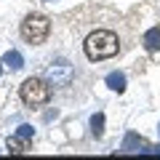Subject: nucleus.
<instances>
[{"label": "nucleus", "instance_id": "7", "mask_svg": "<svg viewBox=\"0 0 160 160\" xmlns=\"http://www.w3.org/2000/svg\"><path fill=\"white\" fill-rule=\"evenodd\" d=\"M147 149V142H144L142 136H136V133H128L126 142H123V152H136V149Z\"/></svg>", "mask_w": 160, "mask_h": 160}, {"label": "nucleus", "instance_id": "8", "mask_svg": "<svg viewBox=\"0 0 160 160\" xmlns=\"http://www.w3.org/2000/svg\"><path fill=\"white\" fill-rule=\"evenodd\" d=\"M107 86L112 88V91L123 93V91H126V75H123V72H109L107 75Z\"/></svg>", "mask_w": 160, "mask_h": 160}, {"label": "nucleus", "instance_id": "9", "mask_svg": "<svg viewBox=\"0 0 160 160\" xmlns=\"http://www.w3.org/2000/svg\"><path fill=\"white\" fill-rule=\"evenodd\" d=\"M3 64H6L8 69H22L24 67V56L19 51H8L6 56H3Z\"/></svg>", "mask_w": 160, "mask_h": 160}, {"label": "nucleus", "instance_id": "6", "mask_svg": "<svg viewBox=\"0 0 160 160\" xmlns=\"http://www.w3.org/2000/svg\"><path fill=\"white\" fill-rule=\"evenodd\" d=\"M29 139H24V136H19V133H16V136H11V139H8V152H11V155H24V152H27V147H29Z\"/></svg>", "mask_w": 160, "mask_h": 160}, {"label": "nucleus", "instance_id": "2", "mask_svg": "<svg viewBox=\"0 0 160 160\" xmlns=\"http://www.w3.org/2000/svg\"><path fill=\"white\" fill-rule=\"evenodd\" d=\"M19 96L27 107H43L51 99V83H46L43 78H27L19 88Z\"/></svg>", "mask_w": 160, "mask_h": 160}, {"label": "nucleus", "instance_id": "3", "mask_svg": "<svg viewBox=\"0 0 160 160\" xmlns=\"http://www.w3.org/2000/svg\"><path fill=\"white\" fill-rule=\"evenodd\" d=\"M48 32H51V22H48V16H43V13H29L22 22V38L27 40L29 46L46 43Z\"/></svg>", "mask_w": 160, "mask_h": 160}, {"label": "nucleus", "instance_id": "10", "mask_svg": "<svg viewBox=\"0 0 160 160\" xmlns=\"http://www.w3.org/2000/svg\"><path fill=\"white\" fill-rule=\"evenodd\" d=\"M91 133H93L96 139L104 133V115H102V112H96V115L91 118Z\"/></svg>", "mask_w": 160, "mask_h": 160}, {"label": "nucleus", "instance_id": "11", "mask_svg": "<svg viewBox=\"0 0 160 160\" xmlns=\"http://www.w3.org/2000/svg\"><path fill=\"white\" fill-rule=\"evenodd\" d=\"M16 133H19V136H24V139H32V136H35V128L24 123V126H19V131H16Z\"/></svg>", "mask_w": 160, "mask_h": 160}, {"label": "nucleus", "instance_id": "4", "mask_svg": "<svg viewBox=\"0 0 160 160\" xmlns=\"http://www.w3.org/2000/svg\"><path fill=\"white\" fill-rule=\"evenodd\" d=\"M46 80L51 83V86H56V88L69 86V80H72V67H69L64 59H59V62H53V64L46 67Z\"/></svg>", "mask_w": 160, "mask_h": 160}, {"label": "nucleus", "instance_id": "5", "mask_svg": "<svg viewBox=\"0 0 160 160\" xmlns=\"http://www.w3.org/2000/svg\"><path fill=\"white\" fill-rule=\"evenodd\" d=\"M144 48H147L149 53L160 51V27H152L144 32Z\"/></svg>", "mask_w": 160, "mask_h": 160}, {"label": "nucleus", "instance_id": "13", "mask_svg": "<svg viewBox=\"0 0 160 160\" xmlns=\"http://www.w3.org/2000/svg\"><path fill=\"white\" fill-rule=\"evenodd\" d=\"M0 72H3V69H0Z\"/></svg>", "mask_w": 160, "mask_h": 160}, {"label": "nucleus", "instance_id": "12", "mask_svg": "<svg viewBox=\"0 0 160 160\" xmlns=\"http://www.w3.org/2000/svg\"><path fill=\"white\" fill-rule=\"evenodd\" d=\"M158 131H160V126H158Z\"/></svg>", "mask_w": 160, "mask_h": 160}, {"label": "nucleus", "instance_id": "1", "mask_svg": "<svg viewBox=\"0 0 160 160\" xmlns=\"http://www.w3.org/2000/svg\"><path fill=\"white\" fill-rule=\"evenodd\" d=\"M83 48H86V56L91 62H102V59H112L120 51V40L109 29H96V32H91L86 38Z\"/></svg>", "mask_w": 160, "mask_h": 160}]
</instances>
